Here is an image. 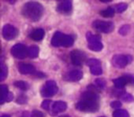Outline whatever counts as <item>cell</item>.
Segmentation results:
<instances>
[{
  "label": "cell",
  "mask_w": 134,
  "mask_h": 117,
  "mask_svg": "<svg viewBox=\"0 0 134 117\" xmlns=\"http://www.w3.org/2000/svg\"><path fill=\"white\" fill-rule=\"evenodd\" d=\"M13 99V94L12 93H9L8 94V99H7V101L6 102H11Z\"/></svg>",
  "instance_id": "cell-32"
},
{
  "label": "cell",
  "mask_w": 134,
  "mask_h": 117,
  "mask_svg": "<svg viewBox=\"0 0 134 117\" xmlns=\"http://www.w3.org/2000/svg\"><path fill=\"white\" fill-rule=\"evenodd\" d=\"M127 8H128V4L124 3H119L115 6V11L117 13H122L123 11H124Z\"/></svg>",
  "instance_id": "cell-24"
},
{
  "label": "cell",
  "mask_w": 134,
  "mask_h": 117,
  "mask_svg": "<svg viewBox=\"0 0 134 117\" xmlns=\"http://www.w3.org/2000/svg\"><path fill=\"white\" fill-rule=\"evenodd\" d=\"M0 89H1V101H0V102H1V104H3L4 102L7 101L9 92H8V86H5V84H1Z\"/></svg>",
  "instance_id": "cell-18"
},
{
  "label": "cell",
  "mask_w": 134,
  "mask_h": 117,
  "mask_svg": "<svg viewBox=\"0 0 134 117\" xmlns=\"http://www.w3.org/2000/svg\"><path fill=\"white\" fill-rule=\"evenodd\" d=\"M115 8H106V9L100 11V15H102L103 17H105V18H110V17H113L114 16H115Z\"/></svg>",
  "instance_id": "cell-20"
},
{
  "label": "cell",
  "mask_w": 134,
  "mask_h": 117,
  "mask_svg": "<svg viewBox=\"0 0 134 117\" xmlns=\"http://www.w3.org/2000/svg\"><path fill=\"white\" fill-rule=\"evenodd\" d=\"M31 117H44V115L39 110H34L31 113Z\"/></svg>",
  "instance_id": "cell-29"
},
{
  "label": "cell",
  "mask_w": 134,
  "mask_h": 117,
  "mask_svg": "<svg viewBox=\"0 0 134 117\" xmlns=\"http://www.w3.org/2000/svg\"><path fill=\"white\" fill-rule=\"evenodd\" d=\"M72 9V3L71 1L66 0V1H62L59 3L57 6V11L62 14H66V13L70 12Z\"/></svg>",
  "instance_id": "cell-13"
},
{
  "label": "cell",
  "mask_w": 134,
  "mask_h": 117,
  "mask_svg": "<svg viewBox=\"0 0 134 117\" xmlns=\"http://www.w3.org/2000/svg\"><path fill=\"white\" fill-rule=\"evenodd\" d=\"M14 86L16 87L19 88L20 89H21V90H26V89H28V88H29L28 83H26L25 81H15L14 82Z\"/></svg>",
  "instance_id": "cell-23"
},
{
  "label": "cell",
  "mask_w": 134,
  "mask_h": 117,
  "mask_svg": "<svg viewBox=\"0 0 134 117\" xmlns=\"http://www.w3.org/2000/svg\"><path fill=\"white\" fill-rule=\"evenodd\" d=\"M18 70L21 74H34L35 73V68L29 63H20Z\"/></svg>",
  "instance_id": "cell-14"
},
{
  "label": "cell",
  "mask_w": 134,
  "mask_h": 117,
  "mask_svg": "<svg viewBox=\"0 0 134 117\" xmlns=\"http://www.w3.org/2000/svg\"><path fill=\"white\" fill-rule=\"evenodd\" d=\"M26 102H27V99H26V97L24 96V95H21L20 96L18 99H16V102L20 103V104H24Z\"/></svg>",
  "instance_id": "cell-30"
},
{
  "label": "cell",
  "mask_w": 134,
  "mask_h": 117,
  "mask_svg": "<svg viewBox=\"0 0 134 117\" xmlns=\"http://www.w3.org/2000/svg\"><path fill=\"white\" fill-rule=\"evenodd\" d=\"M113 83L115 84V86L118 89H122L125 86V84H127L129 83L128 81V78H127V76H124L121 77H119L117 79L113 80Z\"/></svg>",
  "instance_id": "cell-17"
},
{
  "label": "cell",
  "mask_w": 134,
  "mask_h": 117,
  "mask_svg": "<svg viewBox=\"0 0 134 117\" xmlns=\"http://www.w3.org/2000/svg\"><path fill=\"white\" fill-rule=\"evenodd\" d=\"M92 27L96 31L103 34H109L114 30V24L110 21H95L92 23Z\"/></svg>",
  "instance_id": "cell-5"
},
{
  "label": "cell",
  "mask_w": 134,
  "mask_h": 117,
  "mask_svg": "<svg viewBox=\"0 0 134 117\" xmlns=\"http://www.w3.org/2000/svg\"><path fill=\"white\" fill-rule=\"evenodd\" d=\"M113 117H129V114L126 110L118 109L114 112Z\"/></svg>",
  "instance_id": "cell-21"
},
{
  "label": "cell",
  "mask_w": 134,
  "mask_h": 117,
  "mask_svg": "<svg viewBox=\"0 0 134 117\" xmlns=\"http://www.w3.org/2000/svg\"><path fill=\"white\" fill-rule=\"evenodd\" d=\"M95 83H96V86L100 88V89H103L105 86V81H103L102 79H97V81H95Z\"/></svg>",
  "instance_id": "cell-27"
},
{
  "label": "cell",
  "mask_w": 134,
  "mask_h": 117,
  "mask_svg": "<svg viewBox=\"0 0 134 117\" xmlns=\"http://www.w3.org/2000/svg\"><path fill=\"white\" fill-rule=\"evenodd\" d=\"M57 83L54 81H48L41 89V94L46 98L52 97L57 93Z\"/></svg>",
  "instance_id": "cell-6"
},
{
  "label": "cell",
  "mask_w": 134,
  "mask_h": 117,
  "mask_svg": "<svg viewBox=\"0 0 134 117\" xmlns=\"http://www.w3.org/2000/svg\"><path fill=\"white\" fill-rule=\"evenodd\" d=\"M11 53L18 60H23L28 55V49L26 48L24 44L18 43L12 47L11 49Z\"/></svg>",
  "instance_id": "cell-8"
},
{
  "label": "cell",
  "mask_w": 134,
  "mask_h": 117,
  "mask_svg": "<svg viewBox=\"0 0 134 117\" xmlns=\"http://www.w3.org/2000/svg\"><path fill=\"white\" fill-rule=\"evenodd\" d=\"M120 99H121L124 102H132L133 101V97L131 95V94H124L120 96Z\"/></svg>",
  "instance_id": "cell-26"
},
{
  "label": "cell",
  "mask_w": 134,
  "mask_h": 117,
  "mask_svg": "<svg viewBox=\"0 0 134 117\" xmlns=\"http://www.w3.org/2000/svg\"><path fill=\"white\" fill-rule=\"evenodd\" d=\"M70 58H71V62L74 65H76V66H81V65L86 61L87 56H86V55L83 51L79 50H75L71 51Z\"/></svg>",
  "instance_id": "cell-9"
},
{
  "label": "cell",
  "mask_w": 134,
  "mask_h": 117,
  "mask_svg": "<svg viewBox=\"0 0 134 117\" xmlns=\"http://www.w3.org/2000/svg\"><path fill=\"white\" fill-rule=\"evenodd\" d=\"M66 108H67L66 102H62V101H57L54 102V104H52V112L54 114L61 113V112H63L64 110H65Z\"/></svg>",
  "instance_id": "cell-15"
},
{
  "label": "cell",
  "mask_w": 134,
  "mask_h": 117,
  "mask_svg": "<svg viewBox=\"0 0 134 117\" xmlns=\"http://www.w3.org/2000/svg\"><path fill=\"white\" fill-rule=\"evenodd\" d=\"M0 68H1V72H0V81H3L4 79H6L7 76H8V68L7 66L1 63V65H0Z\"/></svg>",
  "instance_id": "cell-22"
},
{
  "label": "cell",
  "mask_w": 134,
  "mask_h": 117,
  "mask_svg": "<svg viewBox=\"0 0 134 117\" xmlns=\"http://www.w3.org/2000/svg\"><path fill=\"white\" fill-rule=\"evenodd\" d=\"M18 35V30L11 24H5L3 28V37L7 41L13 40Z\"/></svg>",
  "instance_id": "cell-11"
},
{
  "label": "cell",
  "mask_w": 134,
  "mask_h": 117,
  "mask_svg": "<svg viewBox=\"0 0 134 117\" xmlns=\"http://www.w3.org/2000/svg\"><path fill=\"white\" fill-rule=\"evenodd\" d=\"M110 106H111V107H113V108L118 109V108H119L120 107L122 106V104H121V102H119V101H115V102H111Z\"/></svg>",
  "instance_id": "cell-31"
},
{
  "label": "cell",
  "mask_w": 134,
  "mask_h": 117,
  "mask_svg": "<svg viewBox=\"0 0 134 117\" xmlns=\"http://www.w3.org/2000/svg\"><path fill=\"white\" fill-rule=\"evenodd\" d=\"M51 43L55 47H70L74 44V39L70 35L64 34L61 32H56L52 36Z\"/></svg>",
  "instance_id": "cell-3"
},
{
  "label": "cell",
  "mask_w": 134,
  "mask_h": 117,
  "mask_svg": "<svg viewBox=\"0 0 134 117\" xmlns=\"http://www.w3.org/2000/svg\"><path fill=\"white\" fill-rule=\"evenodd\" d=\"M60 117H70L69 115H62V116H60Z\"/></svg>",
  "instance_id": "cell-34"
},
{
  "label": "cell",
  "mask_w": 134,
  "mask_h": 117,
  "mask_svg": "<svg viewBox=\"0 0 134 117\" xmlns=\"http://www.w3.org/2000/svg\"><path fill=\"white\" fill-rule=\"evenodd\" d=\"M39 49L37 46H31L28 48V56L30 58H35L38 55Z\"/></svg>",
  "instance_id": "cell-19"
},
{
  "label": "cell",
  "mask_w": 134,
  "mask_h": 117,
  "mask_svg": "<svg viewBox=\"0 0 134 117\" xmlns=\"http://www.w3.org/2000/svg\"><path fill=\"white\" fill-rule=\"evenodd\" d=\"M132 61V57L130 55H114L112 58V63L115 68H124Z\"/></svg>",
  "instance_id": "cell-7"
},
{
  "label": "cell",
  "mask_w": 134,
  "mask_h": 117,
  "mask_svg": "<svg viewBox=\"0 0 134 117\" xmlns=\"http://www.w3.org/2000/svg\"><path fill=\"white\" fill-rule=\"evenodd\" d=\"M88 41V47L93 51H100L103 49V44L100 42V37L99 35L92 34L88 32L86 35Z\"/></svg>",
  "instance_id": "cell-4"
},
{
  "label": "cell",
  "mask_w": 134,
  "mask_h": 117,
  "mask_svg": "<svg viewBox=\"0 0 134 117\" xmlns=\"http://www.w3.org/2000/svg\"><path fill=\"white\" fill-rule=\"evenodd\" d=\"M1 117H10L8 115H1Z\"/></svg>",
  "instance_id": "cell-33"
},
{
  "label": "cell",
  "mask_w": 134,
  "mask_h": 117,
  "mask_svg": "<svg viewBox=\"0 0 134 117\" xmlns=\"http://www.w3.org/2000/svg\"><path fill=\"white\" fill-rule=\"evenodd\" d=\"M129 30H130V27H129V25H124L122 26L121 28L119 29V34H121V35H127L129 32Z\"/></svg>",
  "instance_id": "cell-25"
},
{
  "label": "cell",
  "mask_w": 134,
  "mask_h": 117,
  "mask_svg": "<svg viewBox=\"0 0 134 117\" xmlns=\"http://www.w3.org/2000/svg\"><path fill=\"white\" fill-rule=\"evenodd\" d=\"M75 108L83 112H95L99 109V96L93 89H89L84 92L81 100L78 102Z\"/></svg>",
  "instance_id": "cell-1"
},
{
  "label": "cell",
  "mask_w": 134,
  "mask_h": 117,
  "mask_svg": "<svg viewBox=\"0 0 134 117\" xmlns=\"http://www.w3.org/2000/svg\"><path fill=\"white\" fill-rule=\"evenodd\" d=\"M44 30L42 29H35L34 31L31 32V34L30 35V38L33 39L34 41H36V42H38V41H41L42 39L44 37Z\"/></svg>",
  "instance_id": "cell-16"
},
{
  "label": "cell",
  "mask_w": 134,
  "mask_h": 117,
  "mask_svg": "<svg viewBox=\"0 0 134 117\" xmlns=\"http://www.w3.org/2000/svg\"><path fill=\"white\" fill-rule=\"evenodd\" d=\"M22 14L31 21H38L43 14V8L39 3L28 2L23 6Z\"/></svg>",
  "instance_id": "cell-2"
},
{
  "label": "cell",
  "mask_w": 134,
  "mask_h": 117,
  "mask_svg": "<svg viewBox=\"0 0 134 117\" xmlns=\"http://www.w3.org/2000/svg\"><path fill=\"white\" fill-rule=\"evenodd\" d=\"M51 103H52V101L51 100H44L43 102H42V108H43L44 110H49V107L51 105Z\"/></svg>",
  "instance_id": "cell-28"
},
{
  "label": "cell",
  "mask_w": 134,
  "mask_h": 117,
  "mask_svg": "<svg viewBox=\"0 0 134 117\" xmlns=\"http://www.w3.org/2000/svg\"><path fill=\"white\" fill-rule=\"evenodd\" d=\"M86 64L90 68V71L92 74L95 76H99L102 74V68L100 61L97 58H89L87 60Z\"/></svg>",
  "instance_id": "cell-10"
},
{
  "label": "cell",
  "mask_w": 134,
  "mask_h": 117,
  "mask_svg": "<svg viewBox=\"0 0 134 117\" xmlns=\"http://www.w3.org/2000/svg\"><path fill=\"white\" fill-rule=\"evenodd\" d=\"M83 72L81 70H72L64 75V80L67 81L76 82L83 78Z\"/></svg>",
  "instance_id": "cell-12"
}]
</instances>
